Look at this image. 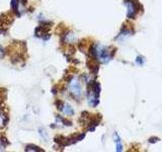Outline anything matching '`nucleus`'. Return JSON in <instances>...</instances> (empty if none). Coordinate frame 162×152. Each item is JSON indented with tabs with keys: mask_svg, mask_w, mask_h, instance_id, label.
Listing matches in <instances>:
<instances>
[{
	"mask_svg": "<svg viewBox=\"0 0 162 152\" xmlns=\"http://www.w3.org/2000/svg\"><path fill=\"white\" fill-rule=\"evenodd\" d=\"M63 111H64V113L66 114V115L72 116L73 114H74V112H73L72 107H71L69 105H64V109H63Z\"/></svg>",
	"mask_w": 162,
	"mask_h": 152,
	"instance_id": "nucleus-4",
	"label": "nucleus"
},
{
	"mask_svg": "<svg viewBox=\"0 0 162 152\" xmlns=\"http://www.w3.org/2000/svg\"><path fill=\"white\" fill-rule=\"evenodd\" d=\"M18 2H19V0H11V7H12L13 11H15L16 14L18 15V16H20V14H19L18 11H17V9H18Z\"/></svg>",
	"mask_w": 162,
	"mask_h": 152,
	"instance_id": "nucleus-2",
	"label": "nucleus"
},
{
	"mask_svg": "<svg viewBox=\"0 0 162 152\" xmlns=\"http://www.w3.org/2000/svg\"><path fill=\"white\" fill-rule=\"evenodd\" d=\"M1 144H3V146H6V145H8L9 144V142L7 141V139L6 138H1Z\"/></svg>",
	"mask_w": 162,
	"mask_h": 152,
	"instance_id": "nucleus-5",
	"label": "nucleus"
},
{
	"mask_svg": "<svg viewBox=\"0 0 162 152\" xmlns=\"http://www.w3.org/2000/svg\"><path fill=\"white\" fill-rule=\"evenodd\" d=\"M0 56H3V50L1 47H0Z\"/></svg>",
	"mask_w": 162,
	"mask_h": 152,
	"instance_id": "nucleus-6",
	"label": "nucleus"
},
{
	"mask_svg": "<svg viewBox=\"0 0 162 152\" xmlns=\"http://www.w3.org/2000/svg\"><path fill=\"white\" fill-rule=\"evenodd\" d=\"M25 151H39H39H44V150L35 145H27V147H25Z\"/></svg>",
	"mask_w": 162,
	"mask_h": 152,
	"instance_id": "nucleus-3",
	"label": "nucleus"
},
{
	"mask_svg": "<svg viewBox=\"0 0 162 152\" xmlns=\"http://www.w3.org/2000/svg\"><path fill=\"white\" fill-rule=\"evenodd\" d=\"M70 90L74 97H78L81 95V85L77 79H73L70 82Z\"/></svg>",
	"mask_w": 162,
	"mask_h": 152,
	"instance_id": "nucleus-1",
	"label": "nucleus"
}]
</instances>
